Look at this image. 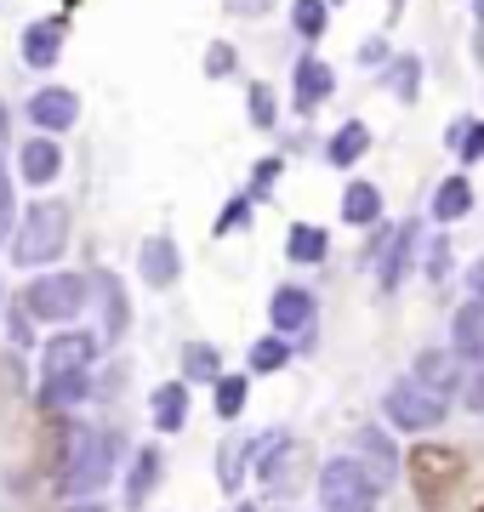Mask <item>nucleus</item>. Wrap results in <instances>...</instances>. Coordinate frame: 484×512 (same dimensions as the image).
<instances>
[{
  "label": "nucleus",
  "mask_w": 484,
  "mask_h": 512,
  "mask_svg": "<svg viewBox=\"0 0 484 512\" xmlns=\"http://www.w3.org/2000/svg\"><path fill=\"white\" fill-rule=\"evenodd\" d=\"M69 450H63V473H57V490L69 495H97L114 478V461H120V433L114 427H92V421H69Z\"/></svg>",
  "instance_id": "obj_1"
},
{
  "label": "nucleus",
  "mask_w": 484,
  "mask_h": 512,
  "mask_svg": "<svg viewBox=\"0 0 484 512\" xmlns=\"http://www.w3.org/2000/svg\"><path fill=\"white\" fill-rule=\"evenodd\" d=\"M405 473H410V490H416L422 507L445 512L450 501L462 495V484H467V456L462 450H450V444H439V439H422L405 456Z\"/></svg>",
  "instance_id": "obj_2"
},
{
  "label": "nucleus",
  "mask_w": 484,
  "mask_h": 512,
  "mask_svg": "<svg viewBox=\"0 0 484 512\" xmlns=\"http://www.w3.org/2000/svg\"><path fill=\"white\" fill-rule=\"evenodd\" d=\"M376 501H382V478L354 450L319 461V507L325 512H376Z\"/></svg>",
  "instance_id": "obj_3"
},
{
  "label": "nucleus",
  "mask_w": 484,
  "mask_h": 512,
  "mask_svg": "<svg viewBox=\"0 0 484 512\" xmlns=\"http://www.w3.org/2000/svg\"><path fill=\"white\" fill-rule=\"evenodd\" d=\"M69 245V205L63 200H35L18 217V234H12V262L18 268H46L57 262Z\"/></svg>",
  "instance_id": "obj_4"
},
{
  "label": "nucleus",
  "mask_w": 484,
  "mask_h": 512,
  "mask_svg": "<svg viewBox=\"0 0 484 512\" xmlns=\"http://www.w3.org/2000/svg\"><path fill=\"white\" fill-rule=\"evenodd\" d=\"M382 421L393 433H405V439H433L450 421V399H439V393H428V387H416L405 376V382H393L382 393Z\"/></svg>",
  "instance_id": "obj_5"
},
{
  "label": "nucleus",
  "mask_w": 484,
  "mask_h": 512,
  "mask_svg": "<svg viewBox=\"0 0 484 512\" xmlns=\"http://www.w3.org/2000/svg\"><path fill=\"white\" fill-rule=\"evenodd\" d=\"M422 245H428V234H422V222H416V217L388 222V239H382V251H376V262H371L376 291H382V296H399V285L410 279V268L422 262Z\"/></svg>",
  "instance_id": "obj_6"
},
{
  "label": "nucleus",
  "mask_w": 484,
  "mask_h": 512,
  "mask_svg": "<svg viewBox=\"0 0 484 512\" xmlns=\"http://www.w3.org/2000/svg\"><path fill=\"white\" fill-rule=\"evenodd\" d=\"M86 296H92V279H80V274H40V279H29V291H23V308H29V319L63 325V319H75V313L86 308Z\"/></svg>",
  "instance_id": "obj_7"
},
{
  "label": "nucleus",
  "mask_w": 484,
  "mask_h": 512,
  "mask_svg": "<svg viewBox=\"0 0 484 512\" xmlns=\"http://www.w3.org/2000/svg\"><path fill=\"white\" fill-rule=\"evenodd\" d=\"M348 444H354V456L365 461L376 478H382V490H388L393 478L405 473V456H399V444H393V427H388V421H359Z\"/></svg>",
  "instance_id": "obj_8"
},
{
  "label": "nucleus",
  "mask_w": 484,
  "mask_h": 512,
  "mask_svg": "<svg viewBox=\"0 0 484 512\" xmlns=\"http://www.w3.org/2000/svg\"><path fill=\"white\" fill-rule=\"evenodd\" d=\"M319 319V302L314 291H302V285H280V291L268 296V325H274V336H302V348H308V330H314Z\"/></svg>",
  "instance_id": "obj_9"
},
{
  "label": "nucleus",
  "mask_w": 484,
  "mask_h": 512,
  "mask_svg": "<svg viewBox=\"0 0 484 512\" xmlns=\"http://www.w3.org/2000/svg\"><path fill=\"white\" fill-rule=\"evenodd\" d=\"M462 359H456V348H416V359H410V382L428 387V393H439V399L456 404V393H462Z\"/></svg>",
  "instance_id": "obj_10"
},
{
  "label": "nucleus",
  "mask_w": 484,
  "mask_h": 512,
  "mask_svg": "<svg viewBox=\"0 0 484 512\" xmlns=\"http://www.w3.org/2000/svg\"><path fill=\"white\" fill-rule=\"evenodd\" d=\"M336 92V69L325 63V57H297V69H291V103H297V114H314L325 109Z\"/></svg>",
  "instance_id": "obj_11"
},
{
  "label": "nucleus",
  "mask_w": 484,
  "mask_h": 512,
  "mask_svg": "<svg viewBox=\"0 0 484 512\" xmlns=\"http://www.w3.org/2000/svg\"><path fill=\"white\" fill-rule=\"evenodd\" d=\"M473 205H479V194H473V177H467V171H450L445 183L433 188L428 217L439 222V228H456L462 217H473Z\"/></svg>",
  "instance_id": "obj_12"
},
{
  "label": "nucleus",
  "mask_w": 484,
  "mask_h": 512,
  "mask_svg": "<svg viewBox=\"0 0 484 512\" xmlns=\"http://www.w3.org/2000/svg\"><path fill=\"white\" fill-rule=\"evenodd\" d=\"M29 120H35L46 137H52V131H69L80 120V97L69 92V86H40V92L29 97Z\"/></svg>",
  "instance_id": "obj_13"
},
{
  "label": "nucleus",
  "mask_w": 484,
  "mask_h": 512,
  "mask_svg": "<svg viewBox=\"0 0 484 512\" xmlns=\"http://www.w3.org/2000/svg\"><path fill=\"white\" fill-rule=\"evenodd\" d=\"M137 268H143V285H154V291L177 285V274H183L177 239H171V234H149V239H143V251H137Z\"/></svg>",
  "instance_id": "obj_14"
},
{
  "label": "nucleus",
  "mask_w": 484,
  "mask_h": 512,
  "mask_svg": "<svg viewBox=\"0 0 484 512\" xmlns=\"http://www.w3.org/2000/svg\"><path fill=\"white\" fill-rule=\"evenodd\" d=\"M92 353H97V342L86 336V330H69V336H57L52 348H46V382H63V376H86Z\"/></svg>",
  "instance_id": "obj_15"
},
{
  "label": "nucleus",
  "mask_w": 484,
  "mask_h": 512,
  "mask_svg": "<svg viewBox=\"0 0 484 512\" xmlns=\"http://www.w3.org/2000/svg\"><path fill=\"white\" fill-rule=\"evenodd\" d=\"M450 348H456L462 365H484V308L456 302V313H450Z\"/></svg>",
  "instance_id": "obj_16"
},
{
  "label": "nucleus",
  "mask_w": 484,
  "mask_h": 512,
  "mask_svg": "<svg viewBox=\"0 0 484 512\" xmlns=\"http://www.w3.org/2000/svg\"><path fill=\"white\" fill-rule=\"evenodd\" d=\"M371 126L365 120H342V126L325 137V165H336V171H348V165H359L365 154H371Z\"/></svg>",
  "instance_id": "obj_17"
},
{
  "label": "nucleus",
  "mask_w": 484,
  "mask_h": 512,
  "mask_svg": "<svg viewBox=\"0 0 484 512\" xmlns=\"http://www.w3.org/2000/svg\"><path fill=\"white\" fill-rule=\"evenodd\" d=\"M342 222L348 228H382V188L371 183V177H354V183L342 188Z\"/></svg>",
  "instance_id": "obj_18"
},
{
  "label": "nucleus",
  "mask_w": 484,
  "mask_h": 512,
  "mask_svg": "<svg viewBox=\"0 0 484 512\" xmlns=\"http://www.w3.org/2000/svg\"><path fill=\"white\" fill-rule=\"evenodd\" d=\"M63 171V148L52 143V137H29V143L18 148V177L29 188H46Z\"/></svg>",
  "instance_id": "obj_19"
},
{
  "label": "nucleus",
  "mask_w": 484,
  "mask_h": 512,
  "mask_svg": "<svg viewBox=\"0 0 484 512\" xmlns=\"http://www.w3.org/2000/svg\"><path fill=\"white\" fill-rule=\"evenodd\" d=\"M149 416L160 433H183L188 427V382H160L149 393Z\"/></svg>",
  "instance_id": "obj_20"
},
{
  "label": "nucleus",
  "mask_w": 484,
  "mask_h": 512,
  "mask_svg": "<svg viewBox=\"0 0 484 512\" xmlns=\"http://www.w3.org/2000/svg\"><path fill=\"white\" fill-rule=\"evenodd\" d=\"M57 52H63V18H40L23 29V63L29 69H52Z\"/></svg>",
  "instance_id": "obj_21"
},
{
  "label": "nucleus",
  "mask_w": 484,
  "mask_h": 512,
  "mask_svg": "<svg viewBox=\"0 0 484 512\" xmlns=\"http://www.w3.org/2000/svg\"><path fill=\"white\" fill-rule=\"evenodd\" d=\"M445 148L450 154H456V165H484V120L479 114H456V120H450L445 126Z\"/></svg>",
  "instance_id": "obj_22"
},
{
  "label": "nucleus",
  "mask_w": 484,
  "mask_h": 512,
  "mask_svg": "<svg viewBox=\"0 0 484 512\" xmlns=\"http://www.w3.org/2000/svg\"><path fill=\"white\" fill-rule=\"evenodd\" d=\"M285 256L302 262V268H319V262L331 256V234H325L319 222H291V234H285Z\"/></svg>",
  "instance_id": "obj_23"
},
{
  "label": "nucleus",
  "mask_w": 484,
  "mask_h": 512,
  "mask_svg": "<svg viewBox=\"0 0 484 512\" xmlns=\"http://www.w3.org/2000/svg\"><path fill=\"white\" fill-rule=\"evenodd\" d=\"M382 86H388V92L410 109V103L422 97V57H416V52H393V63L382 69Z\"/></svg>",
  "instance_id": "obj_24"
},
{
  "label": "nucleus",
  "mask_w": 484,
  "mask_h": 512,
  "mask_svg": "<svg viewBox=\"0 0 484 512\" xmlns=\"http://www.w3.org/2000/svg\"><path fill=\"white\" fill-rule=\"evenodd\" d=\"M160 473H166V456L160 450H137V461H131V478H126V507H143L149 501V490L160 484Z\"/></svg>",
  "instance_id": "obj_25"
},
{
  "label": "nucleus",
  "mask_w": 484,
  "mask_h": 512,
  "mask_svg": "<svg viewBox=\"0 0 484 512\" xmlns=\"http://www.w3.org/2000/svg\"><path fill=\"white\" fill-rule=\"evenodd\" d=\"M92 291L103 296V330H109L114 342L126 336V319H131V308H126V291H120V279L103 268V274H92Z\"/></svg>",
  "instance_id": "obj_26"
},
{
  "label": "nucleus",
  "mask_w": 484,
  "mask_h": 512,
  "mask_svg": "<svg viewBox=\"0 0 484 512\" xmlns=\"http://www.w3.org/2000/svg\"><path fill=\"white\" fill-rule=\"evenodd\" d=\"M228 370H223V353L211 348V342H188L183 348V382H205V387H217Z\"/></svg>",
  "instance_id": "obj_27"
},
{
  "label": "nucleus",
  "mask_w": 484,
  "mask_h": 512,
  "mask_svg": "<svg viewBox=\"0 0 484 512\" xmlns=\"http://www.w3.org/2000/svg\"><path fill=\"white\" fill-rule=\"evenodd\" d=\"M331 12H336L331 0H291V29L314 46V40H325V29H331Z\"/></svg>",
  "instance_id": "obj_28"
},
{
  "label": "nucleus",
  "mask_w": 484,
  "mask_h": 512,
  "mask_svg": "<svg viewBox=\"0 0 484 512\" xmlns=\"http://www.w3.org/2000/svg\"><path fill=\"white\" fill-rule=\"evenodd\" d=\"M251 450H257V439L245 444V439H228L223 450H217V484H223L228 495L245 484V467H251Z\"/></svg>",
  "instance_id": "obj_29"
},
{
  "label": "nucleus",
  "mask_w": 484,
  "mask_h": 512,
  "mask_svg": "<svg viewBox=\"0 0 484 512\" xmlns=\"http://www.w3.org/2000/svg\"><path fill=\"white\" fill-rule=\"evenodd\" d=\"M245 365H251V376H280L291 365V342L285 336H257L251 353H245Z\"/></svg>",
  "instance_id": "obj_30"
},
{
  "label": "nucleus",
  "mask_w": 484,
  "mask_h": 512,
  "mask_svg": "<svg viewBox=\"0 0 484 512\" xmlns=\"http://www.w3.org/2000/svg\"><path fill=\"white\" fill-rule=\"evenodd\" d=\"M211 399H217V416L223 421H240L245 399H251V376H223V382L211 387Z\"/></svg>",
  "instance_id": "obj_31"
},
{
  "label": "nucleus",
  "mask_w": 484,
  "mask_h": 512,
  "mask_svg": "<svg viewBox=\"0 0 484 512\" xmlns=\"http://www.w3.org/2000/svg\"><path fill=\"white\" fill-rule=\"evenodd\" d=\"M245 114H251V126H257V131L280 126V97H274V86H268V80H257V86L245 92Z\"/></svg>",
  "instance_id": "obj_32"
},
{
  "label": "nucleus",
  "mask_w": 484,
  "mask_h": 512,
  "mask_svg": "<svg viewBox=\"0 0 484 512\" xmlns=\"http://www.w3.org/2000/svg\"><path fill=\"white\" fill-rule=\"evenodd\" d=\"M422 279H428V285H445L450 279V234L445 228L428 234V245H422Z\"/></svg>",
  "instance_id": "obj_33"
},
{
  "label": "nucleus",
  "mask_w": 484,
  "mask_h": 512,
  "mask_svg": "<svg viewBox=\"0 0 484 512\" xmlns=\"http://www.w3.org/2000/svg\"><path fill=\"white\" fill-rule=\"evenodd\" d=\"M456 404H462L467 416H484V365L462 370V393H456Z\"/></svg>",
  "instance_id": "obj_34"
},
{
  "label": "nucleus",
  "mask_w": 484,
  "mask_h": 512,
  "mask_svg": "<svg viewBox=\"0 0 484 512\" xmlns=\"http://www.w3.org/2000/svg\"><path fill=\"white\" fill-rule=\"evenodd\" d=\"M234 69H240V52H234L228 40H211V46H205V74H211V80H228Z\"/></svg>",
  "instance_id": "obj_35"
},
{
  "label": "nucleus",
  "mask_w": 484,
  "mask_h": 512,
  "mask_svg": "<svg viewBox=\"0 0 484 512\" xmlns=\"http://www.w3.org/2000/svg\"><path fill=\"white\" fill-rule=\"evenodd\" d=\"M280 177H285V160H280V154H268V160H257V171H251V200H268Z\"/></svg>",
  "instance_id": "obj_36"
},
{
  "label": "nucleus",
  "mask_w": 484,
  "mask_h": 512,
  "mask_svg": "<svg viewBox=\"0 0 484 512\" xmlns=\"http://www.w3.org/2000/svg\"><path fill=\"white\" fill-rule=\"evenodd\" d=\"M75 399H86V376H63V382L40 387V404H46V410H52V404H75Z\"/></svg>",
  "instance_id": "obj_37"
},
{
  "label": "nucleus",
  "mask_w": 484,
  "mask_h": 512,
  "mask_svg": "<svg viewBox=\"0 0 484 512\" xmlns=\"http://www.w3.org/2000/svg\"><path fill=\"white\" fill-rule=\"evenodd\" d=\"M251 205H257L251 194H234V200L223 205V217H217V239L234 234V228H245V222H251Z\"/></svg>",
  "instance_id": "obj_38"
},
{
  "label": "nucleus",
  "mask_w": 484,
  "mask_h": 512,
  "mask_svg": "<svg viewBox=\"0 0 484 512\" xmlns=\"http://www.w3.org/2000/svg\"><path fill=\"white\" fill-rule=\"evenodd\" d=\"M388 63H393L388 35H365V40H359V69H376V74H382Z\"/></svg>",
  "instance_id": "obj_39"
},
{
  "label": "nucleus",
  "mask_w": 484,
  "mask_h": 512,
  "mask_svg": "<svg viewBox=\"0 0 484 512\" xmlns=\"http://www.w3.org/2000/svg\"><path fill=\"white\" fill-rule=\"evenodd\" d=\"M462 302L484 308V256H473V262L462 268Z\"/></svg>",
  "instance_id": "obj_40"
},
{
  "label": "nucleus",
  "mask_w": 484,
  "mask_h": 512,
  "mask_svg": "<svg viewBox=\"0 0 484 512\" xmlns=\"http://www.w3.org/2000/svg\"><path fill=\"white\" fill-rule=\"evenodd\" d=\"M12 217H18V211H12V183H6V171H0V239L18 234V222Z\"/></svg>",
  "instance_id": "obj_41"
},
{
  "label": "nucleus",
  "mask_w": 484,
  "mask_h": 512,
  "mask_svg": "<svg viewBox=\"0 0 484 512\" xmlns=\"http://www.w3.org/2000/svg\"><path fill=\"white\" fill-rule=\"evenodd\" d=\"M473 6V63L484 69V0H467Z\"/></svg>",
  "instance_id": "obj_42"
},
{
  "label": "nucleus",
  "mask_w": 484,
  "mask_h": 512,
  "mask_svg": "<svg viewBox=\"0 0 484 512\" xmlns=\"http://www.w3.org/2000/svg\"><path fill=\"white\" fill-rule=\"evenodd\" d=\"M0 148H6V103H0Z\"/></svg>",
  "instance_id": "obj_43"
},
{
  "label": "nucleus",
  "mask_w": 484,
  "mask_h": 512,
  "mask_svg": "<svg viewBox=\"0 0 484 512\" xmlns=\"http://www.w3.org/2000/svg\"><path fill=\"white\" fill-rule=\"evenodd\" d=\"M75 512H103V507H97V501H80V507Z\"/></svg>",
  "instance_id": "obj_44"
},
{
  "label": "nucleus",
  "mask_w": 484,
  "mask_h": 512,
  "mask_svg": "<svg viewBox=\"0 0 484 512\" xmlns=\"http://www.w3.org/2000/svg\"><path fill=\"white\" fill-rule=\"evenodd\" d=\"M234 512H257V507H251V501H245V507H234Z\"/></svg>",
  "instance_id": "obj_45"
},
{
  "label": "nucleus",
  "mask_w": 484,
  "mask_h": 512,
  "mask_svg": "<svg viewBox=\"0 0 484 512\" xmlns=\"http://www.w3.org/2000/svg\"><path fill=\"white\" fill-rule=\"evenodd\" d=\"M473 512H484V501H479V507H473Z\"/></svg>",
  "instance_id": "obj_46"
},
{
  "label": "nucleus",
  "mask_w": 484,
  "mask_h": 512,
  "mask_svg": "<svg viewBox=\"0 0 484 512\" xmlns=\"http://www.w3.org/2000/svg\"><path fill=\"white\" fill-rule=\"evenodd\" d=\"M331 6H342V0H331Z\"/></svg>",
  "instance_id": "obj_47"
}]
</instances>
